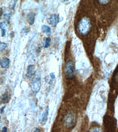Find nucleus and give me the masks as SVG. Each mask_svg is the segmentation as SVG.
<instances>
[{"label": "nucleus", "instance_id": "nucleus-5", "mask_svg": "<svg viewBox=\"0 0 118 132\" xmlns=\"http://www.w3.org/2000/svg\"><path fill=\"white\" fill-rule=\"evenodd\" d=\"M48 23L53 27H56L59 22L58 16L56 14H52L47 20Z\"/></svg>", "mask_w": 118, "mask_h": 132}, {"label": "nucleus", "instance_id": "nucleus-3", "mask_svg": "<svg viewBox=\"0 0 118 132\" xmlns=\"http://www.w3.org/2000/svg\"><path fill=\"white\" fill-rule=\"evenodd\" d=\"M75 63L72 61L67 62L64 67V73L66 78L69 79L74 78L75 74Z\"/></svg>", "mask_w": 118, "mask_h": 132}, {"label": "nucleus", "instance_id": "nucleus-2", "mask_svg": "<svg viewBox=\"0 0 118 132\" xmlns=\"http://www.w3.org/2000/svg\"><path fill=\"white\" fill-rule=\"evenodd\" d=\"M76 122L75 114L71 111L67 112L64 116L62 120L63 127L65 129H70L74 127Z\"/></svg>", "mask_w": 118, "mask_h": 132}, {"label": "nucleus", "instance_id": "nucleus-10", "mask_svg": "<svg viewBox=\"0 0 118 132\" xmlns=\"http://www.w3.org/2000/svg\"><path fill=\"white\" fill-rule=\"evenodd\" d=\"M41 30L43 32L46 33V34H51V29L50 27L47 25H43L41 26Z\"/></svg>", "mask_w": 118, "mask_h": 132}, {"label": "nucleus", "instance_id": "nucleus-9", "mask_svg": "<svg viewBox=\"0 0 118 132\" xmlns=\"http://www.w3.org/2000/svg\"><path fill=\"white\" fill-rule=\"evenodd\" d=\"M27 20L30 24L31 25L33 24L34 22V20H35V14L33 12L29 13L27 16Z\"/></svg>", "mask_w": 118, "mask_h": 132}, {"label": "nucleus", "instance_id": "nucleus-11", "mask_svg": "<svg viewBox=\"0 0 118 132\" xmlns=\"http://www.w3.org/2000/svg\"><path fill=\"white\" fill-rule=\"evenodd\" d=\"M34 65L33 64H30L29 65L27 68V75L28 76H31L33 75L34 73Z\"/></svg>", "mask_w": 118, "mask_h": 132}, {"label": "nucleus", "instance_id": "nucleus-8", "mask_svg": "<svg viewBox=\"0 0 118 132\" xmlns=\"http://www.w3.org/2000/svg\"><path fill=\"white\" fill-rule=\"evenodd\" d=\"M88 132H103V130L100 126L98 125H94L89 129Z\"/></svg>", "mask_w": 118, "mask_h": 132}, {"label": "nucleus", "instance_id": "nucleus-14", "mask_svg": "<svg viewBox=\"0 0 118 132\" xmlns=\"http://www.w3.org/2000/svg\"><path fill=\"white\" fill-rule=\"evenodd\" d=\"M51 41V39L50 37H46L45 38V42H44V47L45 48H48L50 45V42Z\"/></svg>", "mask_w": 118, "mask_h": 132}, {"label": "nucleus", "instance_id": "nucleus-15", "mask_svg": "<svg viewBox=\"0 0 118 132\" xmlns=\"http://www.w3.org/2000/svg\"><path fill=\"white\" fill-rule=\"evenodd\" d=\"M0 47H1V51H2L7 47V44L5 42H1Z\"/></svg>", "mask_w": 118, "mask_h": 132}, {"label": "nucleus", "instance_id": "nucleus-20", "mask_svg": "<svg viewBox=\"0 0 118 132\" xmlns=\"http://www.w3.org/2000/svg\"><path fill=\"white\" fill-rule=\"evenodd\" d=\"M50 77L51 78V79H53L55 78V75H54V73H51L50 74Z\"/></svg>", "mask_w": 118, "mask_h": 132}, {"label": "nucleus", "instance_id": "nucleus-12", "mask_svg": "<svg viewBox=\"0 0 118 132\" xmlns=\"http://www.w3.org/2000/svg\"><path fill=\"white\" fill-rule=\"evenodd\" d=\"M9 98V93L8 92H5L4 94L3 95L2 97V100H1V102L3 103H6L8 101Z\"/></svg>", "mask_w": 118, "mask_h": 132}, {"label": "nucleus", "instance_id": "nucleus-7", "mask_svg": "<svg viewBox=\"0 0 118 132\" xmlns=\"http://www.w3.org/2000/svg\"><path fill=\"white\" fill-rule=\"evenodd\" d=\"M10 63V60L7 57H3L1 60V66L3 68H7Z\"/></svg>", "mask_w": 118, "mask_h": 132}, {"label": "nucleus", "instance_id": "nucleus-24", "mask_svg": "<svg viewBox=\"0 0 118 132\" xmlns=\"http://www.w3.org/2000/svg\"><path fill=\"white\" fill-rule=\"evenodd\" d=\"M5 108V106H4L3 108H1V113H2V111H3V109H4V108Z\"/></svg>", "mask_w": 118, "mask_h": 132}, {"label": "nucleus", "instance_id": "nucleus-22", "mask_svg": "<svg viewBox=\"0 0 118 132\" xmlns=\"http://www.w3.org/2000/svg\"><path fill=\"white\" fill-rule=\"evenodd\" d=\"M34 132H41V130L39 128H37Z\"/></svg>", "mask_w": 118, "mask_h": 132}, {"label": "nucleus", "instance_id": "nucleus-17", "mask_svg": "<svg viewBox=\"0 0 118 132\" xmlns=\"http://www.w3.org/2000/svg\"><path fill=\"white\" fill-rule=\"evenodd\" d=\"M16 3V1H13L11 2L10 5V9H14Z\"/></svg>", "mask_w": 118, "mask_h": 132}, {"label": "nucleus", "instance_id": "nucleus-6", "mask_svg": "<svg viewBox=\"0 0 118 132\" xmlns=\"http://www.w3.org/2000/svg\"><path fill=\"white\" fill-rule=\"evenodd\" d=\"M48 107H47L45 110L44 112H43L42 116H41V124L42 126H44L46 123V122L47 121V118H48Z\"/></svg>", "mask_w": 118, "mask_h": 132}, {"label": "nucleus", "instance_id": "nucleus-4", "mask_svg": "<svg viewBox=\"0 0 118 132\" xmlns=\"http://www.w3.org/2000/svg\"><path fill=\"white\" fill-rule=\"evenodd\" d=\"M31 88L33 92L37 93L40 90L41 87V79L39 77L33 79L31 82Z\"/></svg>", "mask_w": 118, "mask_h": 132}, {"label": "nucleus", "instance_id": "nucleus-18", "mask_svg": "<svg viewBox=\"0 0 118 132\" xmlns=\"http://www.w3.org/2000/svg\"><path fill=\"white\" fill-rule=\"evenodd\" d=\"M110 2V1H105V0H103V1H98V2L102 4V5H106V4H107L109 3V2Z\"/></svg>", "mask_w": 118, "mask_h": 132}, {"label": "nucleus", "instance_id": "nucleus-16", "mask_svg": "<svg viewBox=\"0 0 118 132\" xmlns=\"http://www.w3.org/2000/svg\"><path fill=\"white\" fill-rule=\"evenodd\" d=\"M4 20L6 21L8 23L10 21V15L9 14H4Z\"/></svg>", "mask_w": 118, "mask_h": 132}, {"label": "nucleus", "instance_id": "nucleus-19", "mask_svg": "<svg viewBox=\"0 0 118 132\" xmlns=\"http://www.w3.org/2000/svg\"><path fill=\"white\" fill-rule=\"evenodd\" d=\"M45 81L47 82V84H52V81L51 80V79L49 78V76H46V77H45Z\"/></svg>", "mask_w": 118, "mask_h": 132}, {"label": "nucleus", "instance_id": "nucleus-13", "mask_svg": "<svg viewBox=\"0 0 118 132\" xmlns=\"http://www.w3.org/2000/svg\"><path fill=\"white\" fill-rule=\"evenodd\" d=\"M0 26H1V29L2 30V36L4 37L5 35V32H6V29H5V28H6V26H5V24L4 22H1Z\"/></svg>", "mask_w": 118, "mask_h": 132}, {"label": "nucleus", "instance_id": "nucleus-25", "mask_svg": "<svg viewBox=\"0 0 118 132\" xmlns=\"http://www.w3.org/2000/svg\"><path fill=\"white\" fill-rule=\"evenodd\" d=\"M117 132H118V131H117Z\"/></svg>", "mask_w": 118, "mask_h": 132}, {"label": "nucleus", "instance_id": "nucleus-1", "mask_svg": "<svg viewBox=\"0 0 118 132\" xmlns=\"http://www.w3.org/2000/svg\"><path fill=\"white\" fill-rule=\"evenodd\" d=\"M92 27L91 22L87 18H82L78 23L77 29L82 35H86L91 30Z\"/></svg>", "mask_w": 118, "mask_h": 132}, {"label": "nucleus", "instance_id": "nucleus-21", "mask_svg": "<svg viewBox=\"0 0 118 132\" xmlns=\"http://www.w3.org/2000/svg\"><path fill=\"white\" fill-rule=\"evenodd\" d=\"M7 128L6 127H3L2 128V132H7Z\"/></svg>", "mask_w": 118, "mask_h": 132}, {"label": "nucleus", "instance_id": "nucleus-23", "mask_svg": "<svg viewBox=\"0 0 118 132\" xmlns=\"http://www.w3.org/2000/svg\"><path fill=\"white\" fill-rule=\"evenodd\" d=\"M116 81L117 82H118V74L116 76Z\"/></svg>", "mask_w": 118, "mask_h": 132}]
</instances>
